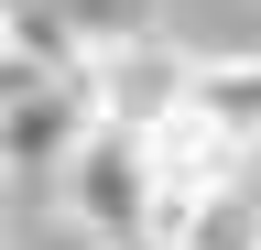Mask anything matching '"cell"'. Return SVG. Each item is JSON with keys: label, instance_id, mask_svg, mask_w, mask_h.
Instances as JSON below:
<instances>
[{"label": "cell", "instance_id": "1", "mask_svg": "<svg viewBox=\"0 0 261 250\" xmlns=\"http://www.w3.org/2000/svg\"><path fill=\"white\" fill-rule=\"evenodd\" d=\"M55 196L76 229H98L109 250L130 239H152V217H163V174H152V142L142 131H120V120H98V131L76 142V163L55 174Z\"/></svg>", "mask_w": 261, "mask_h": 250}, {"label": "cell", "instance_id": "4", "mask_svg": "<svg viewBox=\"0 0 261 250\" xmlns=\"http://www.w3.org/2000/svg\"><path fill=\"white\" fill-rule=\"evenodd\" d=\"M163 250H261V163L228 174L218 196H196V207L174 217V239H163Z\"/></svg>", "mask_w": 261, "mask_h": 250}, {"label": "cell", "instance_id": "3", "mask_svg": "<svg viewBox=\"0 0 261 250\" xmlns=\"http://www.w3.org/2000/svg\"><path fill=\"white\" fill-rule=\"evenodd\" d=\"M87 131H98V87H87V76L11 66V185H33V174H65Z\"/></svg>", "mask_w": 261, "mask_h": 250}, {"label": "cell", "instance_id": "7", "mask_svg": "<svg viewBox=\"0 0 261 250\" xmlns=\"http://www.w3.org/2000/svg\"><path fill=\"white\" fill-rule=\"evenodd\" d=\"M130 250H163V239H130Z\"/></svg>", "mask_w": 261, "mask_h": 250}, {"label": "cell", "instance_id": "6", "mask_svg": "<svg viewBox=\"0 0 261 250\" xmlns=\"http://www.w3.org/2000/svg\"><path fill=\"white\" fill-rule=\"evenodd\" d=\"M55 11H65V33H76L87 66H98L109 44H130V33H152V11H142V0H55Z\"/></svg>", "mask_w": 261, "mask_h": 250}, {"label": "cell", "instance_id": "2", "mask_svg": "<svg viewBox=\"0 0 261 250\" xmlns=\"http://www.w3.org/2000/svg\"><path fill=\"white\" fill-rule=\"evenodd\" d=\"M196 76H207V54H185V44H163V33H130V44H109L87 66L98 120H120V131H163L174 109H196Z\"/></svg>", "mask_w": 261, "mask_h": 250}, {"label": "cell", "instance_id": "5", "mask_svg": "<svg viewBox=\"0 0 261 250\" xmlns=\"http://www.w3.org/2000/svg\"><path fill=\"white\" fill-rule=\"evenodd\" d=\"M196 98H207L228 131H240L250 152H261V44L250 54H207V76H196Z\"/></svg>", "mask_w": 261, "mask_h": 250}]
</instances>
